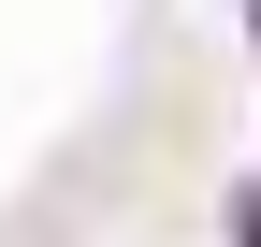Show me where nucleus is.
Listing matches in <instances>:
<instances>
[]
</instances>
